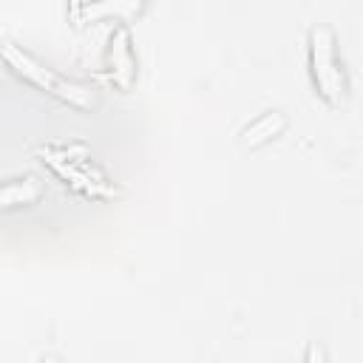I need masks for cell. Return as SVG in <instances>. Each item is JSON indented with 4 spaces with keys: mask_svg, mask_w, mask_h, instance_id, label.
Masks as SVG:
<instances>
[{
    "mask_svg": "<svg viewBox=\"0 0 363 363\" xmlns=\"http://www.w3.org/2000/svg\"><path fill=\"white\" fill-rule=\"evenodd\" d=\"M145 0H96L85 6L88 17H105V14H119V17H130L133 11H139Z\"/></svg>",
    "mask_w": 363,
    "mask_h": 363,
    "instance_id": "5",
    "label": "cell"
},
{
    "mask_svg": "<svg viewBox=\"0 0 363 363\" xmlns=\"http://www.w3.org/2000/svg\"><path fill=\"white\" fill-rule=\"evenodd\" d=\"M284 125H286V119H284L281 111H267V113H261L255 122H250V125L244 128L241 136H244L247 145H261V142H267L269 136L281 133Z\"/></svg>",
    "mask_w": 363,
    "mask_h": 363,
    "instance_id": "3",
    "label": "cell"
},
{
    "mask_svg": "<svg viewBox=\"0 0 363 363\" xmlns=\"http://www.w3.org/2000/svg\"><path fill=\"white\" fill-rule=\"evenodd\" d=\"M309 65L312 79L320 91V96L332 105H337L346 94V74L335 54V34L329 26H315L309 31Z\"/></svg>",
    "mask_w": 363,
    "mask_h": 363,
    "instance_id": "2",
    "label": "cell"
},
{
    "mask_svg": "<svg viewBox=\"0 0 363 363\" xmlns=\"http://www.w3.org/2000/svg\"><path fill=\"white\" fill-rule=\"evenodd\" d=\"M40 196V182L34 176H26V179H14L9 184L0 187V204L3 207H11V204H26V201H34Z\"/></svg>",
    "mask_w": 363,
    "mask_h": 363,
    "instance_id": "4",
    "label": "cell"
},
{
    "mask_svg": "<svg viewBox=\"0 0 363 363\" xmlns=\"http://www.w3.org/2000/svg\"><path fill=\"white\" fill-rule=\"evenodd\" d=\"M0 57H3V62H6L17 77H23L26 82L37 85L40 91H45V94H51V96H57V99H62V102H68V105H74V108L91 111V108L99 105V96H96V91H94L91 85L77 82V79H68V77H62V74L45 68V65L37 62L28 51H23L17 43H3V45H0Z\"/></svg>",
    "mask_w": 363,
    "mask_h": 363,
    "instance_id": "1",
    "label": "cell"
}]
</instances>
